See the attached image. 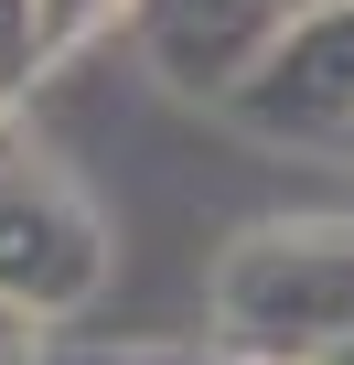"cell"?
<instances>
[{
	"instance_id": "6da1fadb",
	"label": "cell",
	"mask_w": 354,
	"mask_h": 365,
	"mask_svg": "<svg viewBox=\"0 0 354 365\" xmlns=\"http://www.w3.org/2000/svg\"><path fill=\"white\" fill-rule=\"evenodd\" d=\"M333 365H354V344H343V354H333Z\"/></svg>"
}]
</instances>
